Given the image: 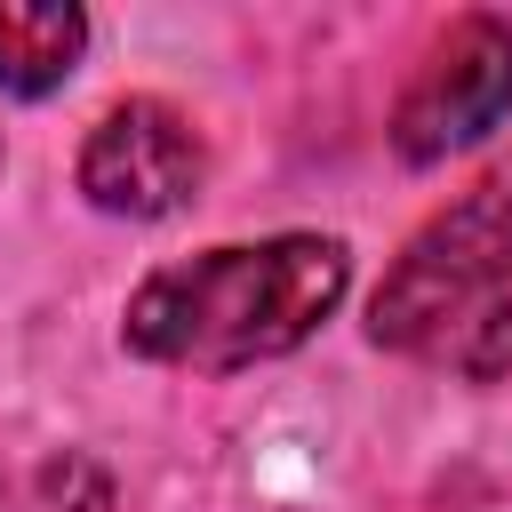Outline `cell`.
<instances>
[{
	"label": "cell",
	"instance_id": "1",
	"mask_svg": "<svg viewBox=\"0 0 512 512\" xmlns=\"http://www.w3.org/2000/svg\"><path fill=\"white\" fill-rule=\"evenodd\" d=\"M352 288V248L336 232L216 240L136 280L120 304V352L192 376H240L312 344Z\"/></svg>",
	"mask_w": 512,
	"mask_h": 512
},
{
	"label": "cell",
	"instance_id": "4",
	"mask_svg": "<svg viewBox=\"0 0 512 512\" xmlns=\"http://www.w3.org/2000/svg\"><path fill=\"white\" fill-rule=\"evenodd\" d=\"M72 184L96 216H120V224H168L200 200L208 184V144L200 128L160 104V96H120L88 120L80 136V160H72Z\"/></svg>",
	"mask_w": 512,
	"mask_h": 512
},
{
	"label": "cell",
	"instance_id": "3",
	"mask_svg": "<svg viewBox=\"0 0 512 512\" xmlns=\"http://www.w3.org/2000/svg\"><path fill=\"white\" fill-rule=\"evenodd\" d=\"M504 120H512V24L472 8L424 48V64L400 88L384 136L408 168H440V160L488 144Z\"/></svg>",
	"mask_w": 512,
	"mask_h": 512
},
{
	"label": "cell",
	"instance_id": "6",
	"mask_svg": "<svg viewBox=\"0 0 512 512\" xmlns=\"http://www.w3.org/2000/svg\"><path fill=\"white\" fill-rule=\"evenodd\" d=\"M0 512H112V472L96 456H48L16 496L0 488Z\"/></svg>",
	"mask_w": 512,
	"mask_h": 512
},
{
	"label": "cell",
	"instance_id": "5",
	"mask_svg": "<svg viewBox=\"0 0 512 512\" xmlns=\"http://www.w3.org/2000/svg\"><path fill=\"white\" fill-rule=\"evenodd\" d=\"M88 56V8L72 0H0V96L40 104Z\"/></svg>",
	"mask_w": 512,
	"mask_h": 512
},
{
	"label": "cell",
	"instance_id": "7",
	"mask_svg": "<svg viewBox=\"0 0 512 512\" xmlns=\"http://www.w3.org/2000/svg\"><path fill=\"white\" fill-rule=\"evenodd\" d=\"M0 488H8V480H0Z\"/></svg>",
	"mask_w": 512,
	"mask_h": 512
},
{
	"label": "cell",
	"instance_id": "2",
	"mask_svg": "<svg viewBox=\"0 0 512 512\" xmlns=\"http://www.w3.org/2000/svg\"><path fill=\"white\" fill-rule=\"evenodd\" d=\"M368 344L496 384L512 368V176L448 200L376 280Z\"/></svg>",
	"mask_w": 512,
	"mask_h": 512
}]
</instances>
